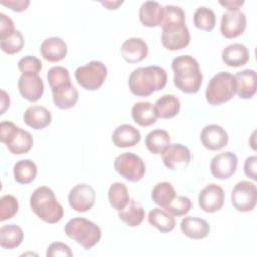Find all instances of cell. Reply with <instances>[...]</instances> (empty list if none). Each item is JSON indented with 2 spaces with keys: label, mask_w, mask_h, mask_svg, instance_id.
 Listing matches in <instances>:
<instances>
[{
  "label": "cell",
  "mask_w": 257,
  "mask_h": 257,
  "mask_svg": "<svg viewBox=\"0 0 257 257\" xmlns=\"http://www.w3.org/2000/svg\"><path fill=\"white\" fill-rule=\"evenodd\" d=\"M236 94V79L233 74L221 71L215 74L209 81L205 96L211 105H220L229 101Z\"/></svg>",
  "instance_id": "obj_6"
},
{
  "label": "cell",
  "mask_w": 257,
  "mask_h": 257,
  "mask_svg": "<svg viewBox=\"0 0 257 257\" xmlns=\"http://www.w3.org/2000/svg\"><path fill=\"white\" fill-rule=\"evenodd\" d=\"M256 164H257V157L251 156L248 157L244 162V173L245 175L252 179L253 181H256Z\"/></svg>",
  "instance_id": "obj_45"
},
{
  "label": "cell",
  "mask_w": 257,
  "mask_h": 257,
  "mask_svg": "<svg viewBox=\"0 0 257 257\" xmlns=\"http://www.w3.org/2000/svg\"><path fill=\"white\" fill-rule=\"evenodd\" d=\"M24 238L22 229L15 224L4 225L0 228V245L4 249H14L18 247Z\"/></svg>",
  "instance_id": "obj_31"
},
{
  "label": "cell",
  "mask_w": 257,
  "mask_h": 257,
  "mask_svg": "<svg viewBox=\"0 0 257 257\" xmlns=\"http://www.w3.org/2000/svg\"><path fill=\"white\" fill-rule=\"evenodd\" d=\"M139 17L146 27L161 26L164 19V7L159 2L146 1L140 7Z\"/></svg>",
  "instance_id": "obj_20"
},
{
  "label": "cell",
  "mask_w": 257,
  "mask_h": 257,
  "mask_svg": "<svg viewBox=\"0 0 257 257\" xmlns=\"http://www.w3.org/2000/svg\"><path fill=\"white\" fill-rule=\"evenodd\" d=\"M247 19L245 13L238 11H227L222 14L220 31L228 39L236 38L243 34L246 29Z\"/></svg>",
  "instance_id": "obj_12"
},
{
  "label": "cell",
  "mask_w": 257,
  "mask_h": 257,
  "mask_svg": "<svg viewBox=\"0 0 257 257\" xmlns=\"http://www.w3.org/2000/svg\"><path fill=\"white\" fill-rule=\"evenodd\" d=\"M14 180L22 185L32 183L37 175V167L31 160H20L13 168Z\"/></svg>",
  "instance_id": "obj_33"
},
{
  "label": "cell",
  "mask_w": 257,
  "mask_h": 257,
  "mask_svg": "<svg viewBox=\"0 0 257 257\" xmlns=\"http://www.w3.org/2000/svg\"><path fill=\"white\" fill-rule=\"evenodd\" d=\"M193 19L195 26L204 31H212L216 25V15L214 11L205 6H201L195 10Z\"/></svg>",
  "instance_id": "obj_36"
},
{
  "label": "cell",
  "mask_w": 257,
  "mask_h": 257,
  "mask_svg": "<svg viewBox=\"0 0 257 257\" xmlns=\"http://www.w3.org/2000/svg\"><path fill=\"white\" fill-rule=\"evenodd\" d=\"M24 46V37L19 30H15L5 37L0 38L1 50L9 55L18 53Z\"/></svg>",
  "instance_id": "obj_37"
},
{
  "label": "cell",
  "mask_w": 257,
  "mask_h": 257,
  "mask_svg": "<svg viewBox=\"0 0 257 257\" xmlns=\"http://www.w3.org/2000/svg\"><path fill=\"white\" fill-rule=\"evenodd\" d=\"M154 109L158 117L168 119L179 114L181 109L180 99L174 94H164L154 104Z\"/></svg>",
  "instance_id": "obj_26"
},
{
  "label": "cell",
  "mask_w": 257,
  "mask_h": 257,
  "mask_svg": "<svg viewBox=\"0 0 257 257\" xmlns=\"http://www.w3.org/2000/svg\"><path fill=\"white\" fill-rule=\"evenodd\" d=\"M257 202L256 185L249 181H241L237 183L231 193V203L239 212L252 211Z\"/></svg>",
  "instance_id": "obj_9"
},
{
  "label": "cell",
  "mask_w": 257,
  "mask_h": 257,
  "mask_svg": "<svg viewBox=\"0 0 257 257\" xmlns=\"http://www.w3.org/2000/svg\"><path fill=\"white\" fill-rule=\"evenodd\" d=\"M19 209L17 199L12 195H5L0 199V221L4 222L13 218Z\"/></svg>",
  "instance_id": "obj_39"
},
{
  "label": "cell",
  "mask_w": 257,
  "mask_h": 257,
  "mask_svg": "<svg viewBox=\"0 0 257 257\" xmlns=\"http://www.w3.org/2000/svg\"><path fill=\"white\" fill-rule=\"evenodd\" d=\"M180 227L185 236L194 240L204 239L210 232V226L206 220L193 216L185 217L181 221Z\"/></svg>",
  "instance_id": "obj_22"
},
{
  "label": "cell",
  "mask_w": 257,
  "mask_h": 257,
  "mask_svg": "<svg viewBox=\"0 0 257 257\" xmlns=\"http://www.w3.org/2000/svg\"><path fill=\"white\" fill-rule=\"evenodd\" d=\"M54 105L59 109H69L78 100V91L71 82L51 89Z\"/></svg>",
  "instance_id": "obj_23"
},
{
  "label": "cell",
  "mask_w": 257,
  "mask_h": 257,
  "mask_svg": "<svg viewBox=\"0 0 257 257\" xmlns=\"http://www.w3.org/2000/svg\"><path fill=\"white\" fill-rule=\"evenodd\" d=\"M30 207L38 218L48 224H55L63 217L62 205L47 186H40L33 191L30 196Z\"/></svg>",
  "instance_id": "obj_4"
},
{
  "label": "cell",
  "mask_w": 257,
  "mask_h": 257,
  "mask_svg": "<svg viewBox=\"0 0 257 257\" xmlns=\"http://www.w3.org/2000/svg\"><path fill=\"white\" fill-rule=\"evenodd\" d=\"M33 146L31 134L21 127H18L11 139L6 143L8 151L13 155H22L28 153Z\"/></svg>",
  "instance_id": "obj_27"
},
{
  "label": "cell",
  "mask_w": 257,
  "mask_h": 257,
  "mask_svg": "<svg viewBox=\"0 0 257 257\" xmlns=\"http://www.w3.org/2000/svg\"><path fill=\"white\" fill-rule=\"evenodd\" d=\"M19 126L14 124L12 121H1L0 123V141L2 144L6 143L11 139Z\"/></svg>",
  "instance_id": "obj_43"
},
{
  "label": "cell",
  "mask_w": 257,
  "mask_h": 257,
  "mask_svg": "<svg viewBox=\"0 0 257 257\" xmlns=\"http://www.w3.org/2000/svg\"><path fill=\"white\" fill-rule=\"evenodd\" d=\"M145 215L144 207L136 200H131L123 210L118 211V218L130 227L141 225L145 219Z\"/></svg>",
  "instance_id": "obj_32"
},
{
  "label": "cell",
  "mask_w": 257,
  "mask_h": 257,
  "mask_svg": "<svg viewBox=\"0 0 257 257\" xmlns=\"http://www.w3.org/2000/svg\"><path fill=\"white\" fill-rule=\"evenodd\" d=\"M132 117L141 126H150L157 121V114L153 103L150 101H139L132 107Z\"/></svg>",
  "instance_id": "obj_28"
},
{
  "label": "cell",
  "mask_w": 257,
  "mask_h": 257,
  "mask_svg": "<svg viewBox=\"0 0 257 257\" xmlns=\"http://www.w3.org/2000/svg\"><path fill=\"white\" fill-rule=\"evenodd\" d=\"M95 202V191L88 184L74 186L68 194L69 206L78 213L89 211Z\"/></svg>",
  "instance_id": "obj_10"
},
{
  "label": "cell",
  "mask_w": 257,
  "mask_h": 257,
  "mask_svg": "<svg viewBox=\"0 0 257 257\" xmlns=\"http://www.w3.org/2000/svg\"><path fill=\"white\" fill-rule=\"evenodd\" d=\"M40 53L45 60L49 62H58L66 56L67 45L60 37H49L41 43Z\"/></svg>",
  "instance_id": "obj_19"
},
{
  "label": "cell",
  "mask_w": 257,
  "mask_h": 257,
  "mask_svg": "<svg viewBox=\"0 0 257 257\" xmlns=\"http://www.w3.org/2000/svg\"><path fill=\"white\" fill-rule=\"evenodd\" d=\"M152 199L155 204L166 209L177 196L173 185L169 182H161L155 185L152 190Z\"/></svg>",
  "instance_id": "obj_35"
},
{
  "label": "cell",
  "mask_w": 257,
  "mask_h": 257,
  "mask_svg": "<svg viewBox=\"0 0 257 257\" xmlns=\"http://www.w3.org/2000/svg\"><path fill=\"white\" fill-rule=\"evenodd\" d=\"M120 52L122 58L128 63H138L143 61L149 52L147 43L138 37H132L126 39L121 47Z\"/></svg>",
  "instance_id": "obj_17"
},
{
  "label": "cell",
  "mask_w": 257,
  "mask_h": 257,
  "mask_svg": "<svg viewBox=\"0 0 257 257\" xmlns=\"http://www.w3.org/2000/svg\"><path fill=\"white\" fill-rule=\"evenodd\" d=\"M64 232L85 250L91 249L101 238V230L95 223L79 217L70 219L65 224Z\"/></svg>",
  "instance_id": "obj_5"
},
{
  "label": "cell",
  "mask_w": 257,
  "mask_h": 257,
  "mask_svg": "<svg viewBox=\"0 0 257 257\" xmlns=\"http://www.w3.org/2000/svg\"><path fill=\"white\" fill-rule=\"evenodd\" d=\"M162 160L170 170H183L190 164L191 152L182 144H172L162 154Z\"/></svg>",
  "instance_id": "obj_14"
},
{
  "label": "cell",
  "mask_w": 257,
  "mask_h": 257,
  "mask_svg": "<svg viewBox=\"0 0 257 257\" xmlns=\"http://www.w3.org/2000/svg\"><path fill=\"white\" fill-rule=\"evenodd\" d=\"M238 165V158L232 152H223L216 155L210 164L211 174L219 180H227L231 178Z\"/></svg>",
  "instance_id": "obj_11"
},
{
  "label": "cell",
  "mask_w": 257,
  "mask_h": 257,
  "mask_svg": "<svg viewBox=\"0 0 257 257\" xmlns=\"http://www.w3.org/2000/svg\"><path fill=\"white\" fill-rule=\"evenodd\" d=\"M146 147L154 155H162L171 145V138L165 130H154L146 137Z\"/></svg>",
  "instance_id": "obj_29"
},
{
  "label": "cell",
  "mask_w": 257,
  "mask_h": 257,
  "mask_svg": "<svg viewBox=\"0 0 257 257\" xmlns=\"http://www.w3.org/2000/svg\"><path fill=\"white\" fill-rule=\"evenodd\" d=\"M73 255L69 246L62 242H53L51 243L46 251L47 257H71Z\"/></svg>",
  "instance_id": "obj_42"
},
{
  "label": "cell",
  "mask_w": 257,
  "mask_h": 257,
  "mask_svg": "<svg viewBox=\"0 0 257 257\" xmlns=\"http://www.w3.org/2000/svg\"><path fill=\"white\" fill-rule=\"evenodd\" d=\"M106 76V66L97 60H92L83 66H79L74 71L77 83L86 90H97L100 88Z\"/></svg>",
  "instance_id": "obj_7"
},
{
  "label": "cell",
  "mask_w": 257,
  "mask_h": 257,
  "mask_svg": "<svg viewBox=\"0 0 257 257\" xmlns=\"http://www.w3.org/2000/svg\"><path fill=\"white\" fill-rule=\"evenodd\" d=\"M162 44L171 51L181 50L190 43L191 36L186 26L184 10L175 5L164 7V19L162 22Z\"/></svg>",
  "instance_id": "obj_1"
},
{
  "label": "cell",
  "mask_w": 257,
  "mask_h": 257,
  "mask_svg": "<svg viewBox=\"0 0 257 257\" xmlns=\"http://www.w3.org/2000/svg\"><path fill=\"white\" fill-rule=\"evenodd\" d=\"M107 197L110 206L116 211L123 210L131 201L126 186L120 182H115L110 185Z\"/></svg>",
  "instance_id": "obj_34"
},
{
  "label": "cell",
  "mask_w": 257,
  "mask_h": 257,
  "mask_svg": "<svg viewBox=\"0 0 257 257\" xmlns=\"http://www.w3.org/2000/svg\"><path fill=\"white\" fill-rule=\"evenodd\" d=\"M18 69L22 74H38L42 69V62L35 56L27 55L18 61Z\"/></svg>",
  "instance_id": "obj_41"
},
{
  "label": "cell",
  "mask_w": 257,
  "mask_h": 257,
  "mask_svg": "<svg viewBox=\"0 0 257 257\" xmlns=\"http://www.w3.org/2000/svg\"><path fill=\"white\" fill-rule=\"evenodd\" d=\"M100 3L108 10H115L123 3V1H101Z\"/></svg>",
  "instance_id": "obj_49"
},
{
  "label": "cell",
  "mask_w": 257,
  "mask_h": 257,
  "mask_svg": "<svg viewBox=\"0 0 257 257\" xmlns=\"http://www.w3.org/2000/svg\"><path fill=\"white\" fill-rule=\"evenodd\" d=\"M250 58L248 48L241 43H233L226 46L222 51L223 62L230 67H240L245 65Z\"/></svg>",
  "instance_id": "obj_24"
},
{
  "label": "cell",
  "mask_w": 257,
  "mask_h": 257,
  "mask_svg": "<svg viewBox=\"0 0 257 257\" xmlns=\"http://www.w3.org/2000/svg\"><path fill=\"white\" fill-rule=\"evenodd\" d=\"M10 106V97H9V94L4 90L2 89L1 90V110H0V113L3 114L7 108H9Z\"/></svg>",
  "instance_id": "obj_48"
},
{
  "label": "cell",
  "mask_w": 257,
  "mask_h": 257,
  "mask_svg": "<svg viewBox=\"0 0 257 257\" xmlns=\"http://www.w3.org/2000/svg\"><path fill=\"white\" fill-rule=\"evenodd\" d=\"M191 208H192V202L190 198L186 196H176L174 200L171 202V204L164 210L173 216L180 217L188 214Z\"/></svg>",
  "instance_id": "obj_40"
},
{
  "label": "cell",
  "mask_w": 257,
  "mask_h": 257,
  "mask_svg": "<svg viewBox=\"0 0 257 257\" xmlns=\"http://www.w3.org/2000/svg\"><path fill=\"white\" fill-rule=\"evenodd\" d=\"M23 119L28 126L34 130H42L51 123L52 115L44 106L31 105L25 110Z\"/></svg>",
  "instance_id": "obj_25"
},
{
  "label": "cell",
  "mask_w": 257,
  "mask_h": 257,
  "mask_svg": "<svg viewBox=\"0 0 257 257\" xmlns=\"http://www.w3.org/2000/svg\"><path fill=\"white\" fill-rule=\"evenodd\" d=\"M219 4L228 9V11H238L239 8L244 4L243 0H225L219 1Z\"/></svg>",
  "instance_id": "obj_47"
},
{
  "label": "cell",
  "mask_w": 257,
  "mask_h": 257,
  "mask_svg": "<svg viewBox=\"0 0 257 257\" xmlns=\"http://www.w3.org/2000/svg\"><path fill=\"white\" fill-rule=\"evenodd\" d=\"M111 141L117 148L135 147L141 141V133L134 125L123 123L113 131Z\"/></svg>",
  "instance_id": "obj_21"
},
{
  "label": "cell",
  "mask_w": 257,
  "mask_h": 257,
  "mask_svg": "<svg viewBox=\"0 0 257 257\" xmlns=\"http://www.w3.org/2000/svg\"><path fill=\"white\" fill-rule=\"evenodd\" d=\"M47 80L51 89L71 82L69 71L63 66H53L47 72Z\"/></svg>",
  "instance_id": "obj_38"
},
{
  "label": "cell",
  "mask_w": 257,
  "mask_h": 257,
  "mask_svg": "<svg viewBox=\"0 0 257 257\" xmlns=\"http://www.w3.org/2000/svg\"><path fill=\"white\" fill-rule=\"evenodd\" d=\"M15 30L12 19L4 13H0V38L9 35Z\"/></svg>",
  "instance_id": "obj_44"
},
{
  "label": "cell",
  "mask_w": 257,
  "mask_h": 257,
  "mask_svg": "<svg viewBox=\"0 0 257 257\" xmlns=\"http://www.w3.org/2000/svg\"><path fill=\"white\" fill-rule=\"evenodd\" d=\"M198 201L200 208L204 212L215 213L224 205V190L217 184H209L199 193Z\"/></svg>",
  "instance_id": "obj_13"
},
{
  "label": "cell",
  "mask_w": 257,
  "mask_h": 257,
  "mask_svg": "<svg viewBox=\"0 0 257 257\" xmlns=\"http://www.w3.org/2000/svg\"><path fill=\"white\" fill-rule=\"evenodd\" d=\"M18 89L23 98L34 102L41 98L44 83L38 74H21L18 79Z\"/></svg>",
  "instance_id": "obj_16"
},
{
  "label": "cell",
  "mask_w": 257,
  "mask_h": 257,
  "mask_svg": "<svg viewBox=\"0 0 257 257\" xmlns=\"http://www.w3.org/2000/svg\"><path fill=\"white\" fill-rule=\"evenodd\" d=\"M168 81L164 68L157 65L139 67L132 71L128 77V87L133 94L147 97L163 89Z\"/></svg>",
  "instance_id": "obj_2"
},
{
  "label": "cell",
  "mask_w": 257,
  "mask_h": 257,
  "mask_svg": "<svg viewBox=\"0 0 257 257\" xmlns=\"http://www.w3.org/2000/svg\"><path fill=\"white\" fill-rule=\"evenodd\" d=\"M202 145L209 151H219L227 146L229 137L227 132L219 124H208L200 134Z\"/></svg>",
  "instance_id": "obj_15"
},
{
  "label": "cell",
  "mask_w": 257,
  "mask_h": 257,
  "mask_svg": "<svg viewBox=\"0 0 257 257\" xmlns=\"http://www.w3.org/2000/svg\"><path fill=\"white\" fill-rule=\"evenodd\" d=\"M148 221L161 233H169L174 230L176 226V220L174 216L160 208H154L149 212Z\"/></svg>",
  "instance_id": "obj_30"
},
{
  "label": "cell",
  "mask_w": 257,
  "mask_h": 257,
  "mask_svg": "<svg viewBox=\"0 0 257 257\" xmlns=\"http://www.w3.org/2000/svg\"><path fill=\"white\" fill-rule=\"evenodd\" d=\"M174 84L185 93H196L203 82V74L199 62L191 55H180L173 59Z\"/></svg>",
  "instance_id": "obj_3"
},
{
  "label": "cell",
  "mask_w": 257,
  "mask_h": 257,
  "mask_svg": "<svg viewBox=\"0 0 257 257\" xmlns=\"http://www.w3.org/2000/svg\"><path fill=\"white\" fill-rule=\"evenodd\" d=\"M236 79V93L242 99L252 98L257 89V76L254 69H244L237 72Z\"/></svg>",
  "instance_id": "obj_18"
},
{
  "label": "cell",
  "mask_w": 257,
  "mask_h": 257,
  "mask_svg": "<svg viewBox=\"0 0 257 257\" xmlns=\"http://www.w3.org/2000/svg\"><path fill=\"white\" fill-rule=\"evenodd\" d=\"M114 170L130 182H139L146 174V165L141 157L127 152L118 155L113 162Z\"/></svg>",
  "instance_id": "obj_8"
},
{
  "label": "cell",
  "mask_w": 257,
  "mask_h": 257,
  "mask_svg": "<svg viewBox=\"0 0 257 257\" xmlns=\"http://www.w3.org/2000/svg\"><path fill=\"white\" fill-rule=\"evenodd\" d=\"M0 3L1 5L6 6L15 12H22L28 8L30 1L29 0H8V1H1Z\"/></svg>",
  "instance_id": "obj_46"
}]
</instances>
